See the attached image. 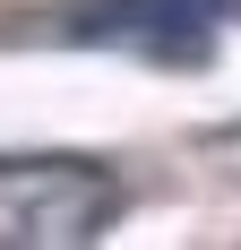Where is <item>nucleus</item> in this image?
I'll return each mask as SVG.
<instances>
[{
    "label": "nucleus",
    "mask_w": 241,
    "mask_h": 250,
    "mask_svg": "<svg viewBox=\"0 0 241 250\" xmlns=\"http://www.w3.org/2000/svg\"><path fill=\"white\" fill-rule=\"evenodd\" d=\"M207 147H216V155H233V173H241V129H216Z\"/></svg>",
    "instance_id": "3"
},
{
    "label": "nucleus",
    "mask_w": 241,
    "mask_h": 250,
    "mask_svg": "<svg viewBox=\"0 0 241 250\" xmlns=\"http://www.w3.org/2000/svg\"><path fill=\"white\" fill-rule=\"evenodd\" d=\"M120 216V173L95 155H0V250H86Z\"/></svg>",
    "instance_id": "1"
},
{
    "label": "nucleus",
    "mask_w": 241,
    "mask_h": 250,
    "mask_svg": "<svg viewBox=\"0 0 241 250\" xmlns=\"http://www.w3.org/2000/svg\"><path fill=\"white\" fill-rule=\"evenodd\" d=\"M233 9L241 0H86L52 35L86 43V52H138V61H164V69H198Z\"/></svg>",
    "instance_id": "2"
}]
</instances>
